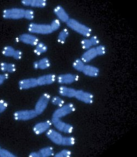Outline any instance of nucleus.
<instances>
[{
    "instance_id": "obj_1",
    "label": "nucleus",
    "mask_w": 137,
    "mask_h": 157,
    "mask_svg": "<svg viewBox=\"0 0 137 157\" xmlns=\"http://www.w3.org/2000/svg\"><path fill=\"white\" fill-rule=\"evenodd\" d=\"M66 24L70 29L85 37H88L91 35V29L75 19L70 18Z\"/></svg>"
},
{
    "instance_id": "obj_2",
    "label": "nucleus",
    "mask_w": 137,
    "mask_h": 157,
    "mask_svg": "<svg viewBox=\"0 0 137 157\" xmlns=\"http://www.w3.org/2000/svg\"><path fill=\"white\" fill-rule=\"evenodd\" d=\"M28 30L30 33L33 34L48 35L53 33L50 25L46 24L30 23L28 26Z\"/></svg>"
},
{
    "instance_id": "obj_3",
    "label": "nucleus",
    "mask_w": 137,
    "mask_h": 157,
    "mask_svg": "<svg viewBox=\"0 0 137 157\" xmlns=\"http://www.w3.org/2000/svg\"><path fill=\"white\" fill-rule=\"evenodd\" d=\"M37 116L34 109H24L15 112L13 113V118L17 121H28Z\"/></svg>"
},
{
    "instance_id": "obj_4",
    "label": "nucleus",
    "mask_w": 137,
    "mask_h": 157,
    "mask_svg": "<svg viewBox=\"0 0 137 157\" xmlns=\"http://www.w3.org/2000/svg\"><path fill=\"white\" fill-rule=\"evenodd\" d=\"M75 111V107L74 104L72 103H68L65 105L64 104L63 106L59 107L58 109L54 111L52 114V118L61 119L64 117L71 114Z\"/></svg>"
},
{
    "instance_id": "obj_5",
    "label": "nucleus",
    "mask_w": 137,
    "mask_h": 157,
    "mask_svg": "<svg viewBox=\"0 0 137 157\" xmlns=\"http://www.w3.org/2000/svg\"><path fill=\"white\" fill-rule=\"evenodd\" d=\"M25 10L19 8H13L5 10L3 12V17L5 19L19 20L24 18Z\"/></svg>"
},
{
    "instance_id": "obj_6",
    "label": "nucleus",
    "mask_w": 137,
    "mask_h": 157,
    "mask_svg": "<svg viewBox=\"0 0 137 157\" xmlns=\"http://www.w3.org/2000/svg\"><path fill=\"white\" fill-rule=\"evenodd\" d=\"M51 101V95L48 93L42 94L36 102L35 109L37 115L42 114L48 106L49 102Z\"/></svg>"
},
{
    "instance_id": "obj_7",
    "label": "nucleus",
    "mask_w": 137,
    "mask_h": 157,
    "mask_svg": "<svg viewBox=\"0 0 137 157\" xmlns=\"http://www.w3.org/2000/svg\"><path fill=\"white\" fill-rule=\"evenodd\" d=\"M51 122L52 125L59 132H62L68 134H71L73 132V126L71 124L63 122V121H61V119L52 118Z\"/></svg>"
},
{
    "instance_id": "obj_8",
    "label": "nucleus",
    "mask_w": 137,
    "mask_h": 157,
    "mask_svg": "<svg viewBox=\"0 0 137 157\" xmlns=\"http://www.w3.org/2000/svg\"><path fill=\"white\" fill-rule=\"evenodd\" d=\"M74 98L84 104H91L94 101V96L93 94L82 90H76V94Z\"/></svg>"
},
{
    "instance_id": "obj_9",
    "label": "nucleus",
    "mask_w": 137,
    "mask_h": 157,
    "mask_svg": "<svg viewBox=\"0 0 137 157\" xmlns=\"http://www.w3.org/2000/svg\"><path fill=\"white\" fill-rule=\"evenodd\" d=\"M79 79V76L74 74H62L57 77V81L60 84H70L77 81Z\"/></svg>"
},
{
    "instance_id": "obj_10",
    "label": "nucleus",
    "mask_w": 137,
    "mask_h": 157,
    "mask_svg": "<svg viewBox=\"0 0 137 157\" xmlns=\"http://www.w3.org/2000/svg\"><path fill=\"white\" fill-rule=\"evenodd\" d=\"M51 121L47 120L43 122H38L33 127V132L36 135H41L44 132H46L47 131L50 129L52 126Z\"/></svg>"
},
{
    "instance_id": "obj_11",
    "label": "nucleus",
    "mask_w": 137,
    "mask_h": 157,
    "mask_svg": "<svg viewBox=\"0 0 137 157\" xmlns=\"http://www.w3.org/2000/svg\"><path fill=\"white\" fill-rule=\"evenodd\" d=\"M46 136L51 142L57 145H61L63 136L62 135L56 130L49 129L46 132Z\"/></svg>"
},
{
    "instance_id": "obj_12",
    "label": "nucleus",
    "mask_w": 137,
    "mask_h": 157,
    "mask_svg": "<svg viewBox=\"0 0 137 157\" xmlns=\"http://www.w3.org/2000/svg\"><path fill=\"white\" fill-rule=\"evenodd\" d=\"M19 41L21 42L32 46H36L38 42V38L30 33H23L19 37Z\"/></svg>"
},
{
    "instance_id": "obj_13",
    "label": "nucleus",
    "mask_w": 137,
    "mask_h": 157,
    "mask_svg": "<svg viewBox=\"0 0 137 157\" xmlns=\"http://www.w3.org/2000/svg\"><path fill=\"white\" fill-rule=\"evenodd\" d=\"M37 86V78H35L22 79L18 83V86L21 90H28Z\"/></svg>"
},
{
    "instance_id": "obj_14",
    "label": "nucleus",
    "mask_w": 137,
    "mask_h": 157,
    "mask_svg": "<svg viewBox=\"0 0 137 157\" xmlns=\"http://www.w3.org/2000/svg\"><path fill=\"white\" fill-rule=\"evenodd\" d=\"M57 80V76L54 74H47L40 76L37 78L38 86H48L53 84Z\"/></svg>"
},
{
    "instance_id": "obj_15",
    "label": "nucleus",
    "mask_w": 137,
    "mask_h": 157,
    "mask_svg": "<svg viewBox=\"0 0 137 157\" xmlns=\"http://www.w3.org/2000/svg\"><path fill=\"white\" fill-rule=\"evenodd\" d=\"M53 11L55 15L58 18V19L61 22L66 23L70 19L66 10L61 6H56L54 8Z\"/></svg>"
},
{
    "instance_id": "obj_16",
    "label": "nucleus",
    "mask_w": 137,
    "mask_h": 157,
    "mask_svg": "<svg viewBox=\"0 0 137 157\" xmlns=\"http://www.w3.org/2000/svg\"><path fill=\"white\" fill-rule=\"evenodd\" d=\"M98 56L96 47H92L84 53L81 56V59L84 63H89Z\"/></svg>"
},
{
    "instance_id": "obj_17",
    "label": "nucleus",
    "mask_w": 137,
    "mask_h": 157,
    "mask_svg": "<svg viewBox=\"0 0 137 157\" xmlns=\"http://www.w3.org/2000/svg\"><path fill=\"white\" fill-rule=\"evenodd\" d=\"M82 72L85 76H88L91 77H96L99 76L100 74V70L99 68L96 66L85 65Z\"/></svg>"
},
{
    "instance_id": "obj_18",
    "label": "nucleus",
    "mask_w": 137,
    "mask_h": 157,
    "mask_svg": "<svg viewBox=\"0 0 137 157\" xmlns=\"http://www.w3.org/2000/svg\"><path fill=\"white\" fill-rule=\"evenodd\" d=\"M21 3L25 6L34 8H44L47 6L45 0H24Z\"/></svg>"
},
{
    "instance_id": "obj_19",
    "label": "nucleus",
    "mask_w": 137,
    "mask_h": 157,
    "mask_svg": "<svg viewBox=\"0 0 137 157\" xmlns=\"http://www.w3.org/2000/svg\"><path fill=\"white\" fill-rule=\"evenodd\" d=\"M58 92L61 96L66 97L68 98H72L75 96L76 90L66 86H61L59 88Z\"/></svg>"
},
{
    "instance_id": "obj_20",
    "label": "nucleus",
    "mask_w": 137,
    "mask_h": 157,
    "mask_svg": "<svg viewBox=\"0 0 137 157\" xmlns=\"http://www.w3.org/2000/svg\"><path fill=\"white\" fill-rule=\"evenodd\" d=\"M51 66V63L47 58H43L40 59L38 61L33 63V68L35 69L45 70L49 68Z\"/></svg>"
},
{
    "instance_id": "obj_21",
    "label": "nucleus",
    "mask_w": 137,
    "mask_h": 157,
    "mask_svg": "<svg viewBox=\"0 0 137 157\" xmlns=\"http://www.w3.org/2000/svg\"><path fill=\"white\" fill-rule=\"evenodd\" d=\"M0 69L3 73H13L16 71L15 64L3 62L0 63Z\"/></svg>"
},
{
    "instance_id": "obj_22",
    "label": "nucleus",
    "mask_w": 137,
    "mask_h": 157,
    "mask_svg": "<svg viewBox=\"0 0 137 157\" xmlns=\"http://www.w3.org/2000/svg\"><path fill=\"white\" fill-rule=\"evenodd\" d=\"M48 47L46 44L42 42H38V44L35 46L34 49V53L37 56H41L43 54L45 53L47 51Z\"/></svg>"
},
{
    "instance_id": "obj_23",
    "label": "nucleus",
    "mask_w": 137,
    "mask_h": 157,
    "mask_svg": "<svg viewBox=\"0 0 137 157\" xmlns=\"http://www.w3.org/2000/svg\"><path fill=\"white\" fill-rule=\"evenodd\" d=\"M40 157H51L54 155L53 148L51 146L43 147L39 151Z\"/></svg>"
},
{
    "instance_id": "obj_24",
    "label": "nucleus",
    "mask_w": 137,
    "mask_h": 157,
    "mask_svg": "<svg viewBox=\"0 0 137 157\" xmlns=\"http://www.w3.org/2000/svg\"><path fill=\"white\" fill-rule=\"evenodd\" d=\"M68 35H69V32L68 30L67 29H64L59 33L57 41L61 44H64L66 42Z\"/></svg>"
},
{
    "instance_id": "obj_25",
    "label": "nucleus",
    "mask_w": 137,
    "mask_h": 157,
    "mask_svg": "<svg viewBox=\"0 0 137 157\" xmlns=\"http://www.w3.org/2000/svg\"><path fill=\"white\" fill-rule=\"evenodd\" d=\"M76 140L74 137H63L61 145L64 146H72L75 144Z\"/></svg>"
},
{
    "instance_id": "obj_26",
    "label": "nucleus",
    "mask_w": 137,
    "mask_h": 157,
    "mask_svg": "<svg viewBox=\"0 0 137 157\" xmlns=\"http://www.w3.org/2000/svg\"><path fill=\"white\" fill-rule=\"evenodd\" d=\"M85 66V64L84 61L82 60L81 59H77L73 63L72 67L73 68L76 70V71L79 72H82L84 67Z\"/></svg>"
},
{
    "instance_id": "obj_27",
    "label": "nucleus",
    "mask_w": 137,
    "mask_h": 157,
    "mask_svg": "<svg viewBox=\"0 0 137 157\" xmlns=\"http://www.w3.org/2000/svg\"><path fill=\"white\" fill-rule=\"evenodd\" d=\"M15 49L12 46H8L3 49L2 53L6 57H13Z\"/></svg>"
},
{
    "instance_id": "obj_28",
    "label": "nucleus",
    "mask_w": 137,
    "mask_h": 157,
    "mask_svg": "<svg viewBox=\"0 0 137 157\" xmlns=\"http://www.w3.org/2000/svg\"><path fill=\"white\" fill-rule=\"evenodd\" d=\"M51 101L52 104L54 105V106H58V107L63 106L64 104V101L63 99H61V98L59 96H54L52 99H51Z\"/></svg>"
},
{
    "instance_id": "obj_29",
    "label": "nucleus",
    "mask_w": 137,
    "mask_h": 157,
    "mask_svg": "<svg viewBox=\"0 0 137 157\" xmlns=\"http://www.w3.org/2000/svg\"><path fill=\"white\" fill-rule=\"evenodd\" d=\"M61 21L58 20V19H54L53 21H52L51 22V24H49L51 26V29H52V30L53 32L59 30L60 28H61Z\"/></svg>"
},
{
    "instance_id": "obj_30",
    "label": "nucleus",
    "mask_w": 137,
    "mask_h": 157,
    "mask_svg": "<svg viewBox=\"0 0 137 157\" xmlns=\"http://www.w3.org/2000/svg\"><path fill=\"white\" fill-rule=\"evenodd\" d=\"M35 17V13L32 10H26L24 11V18H25L29 21L33 20Z\"/></svg>"
},
{
    "instance_id": "obj_31",
    "label": "nucleus",
    "mask_w": 137,
    "mask_h": 157,
    "mask_svg": "<svg viewBox=\"0 0 137 157\" xmlns=\"http://www.w3.org/2000/svg\"><path fill=\"white\" fill-rule=\"evenodd\" d=\"M71 155V152L68 150H61V151L58 152L56 153V155H54V157H69Z\"/></svg>"
},
{
    "instance_id": "obj_32",
    "label": "nucleus",
    "mask_w": 137,
    "mask_h": 157,
    "mask_svg": "<svg viewBox=\"0 0 137 157\" xmlns=\"http://www.w3.org/2000/svg\"><path fill=\"white\" fill-rule=\"evenodd\" d=\"M81 44L82 48H83L84 49H85V50H87V49H88L89 48H92L93 47L90 40L87 39V38L84 39V40H82Z\"/></svg>"
},
{
    "instance_id": "obj_33",
    "label": "nucleus",
    "mask_w": 137,
    "mask_h": 157,
    "mask_svg": "<svg viewBox=\"0 0 137 157\" xmlns=\"http://www.w3.org/2000/svg\"><path fill=\"white\" fill-rule=\"evenodd\" d=\"M16 155L13 153L6 149H1L0 151V157H14Z\"/></svg>"
},
{
    "instance_id": "obj_34",
    "label": "nucleus",
    "mask_w": 137,
    "mask_h": 157,
    "mask_svg": "<svg viewBox=\"0 0 137 157\" xmlns=\"http://www.w3.org/2000/svg\"><path fill=\"white\" fill-rule=\"evenodd\" d=\"M96 49L98 56H104L106 53V48L103 45H98L96 47Z\"/></svg>"
},
{
    "instance_id": "obj_35",
    "label": "nucleus",
    "mask_w": 137,
    "mask_h": 157,
    "mask_svg": "<svg viewBox=\"0 0 137 157\" xmlns=\"http://www.w3.org/2000/svg\"><path fill=\"white\" fill-rule=\"evenodd\" d=\"M7 107V102L5 100H0V113L5 111Z\"/></svg>"
},
{
    "instance_id": "obj_36",
    "label": "nucleus",
    "mask_w": 137,
    "mask_h": 157,
    "mask_svg": "<svg viewBox=\"0 0 137 157\" xmlns=\"http://www.w3.org/2000/svg\"><path fill=\"white\" fill-rule=\"evenodd\" d=\"M89 40L91 42L92 46H97L98 45H99V42H100L99 38H98V37L96 36H92L91 37L89 38Z\"/></svg>"
},
{
    "instance_id": "obj_37",
    "label": "nucleus",
    "mask_w": 137,
    "mask_h": 157,
    "mask_svg": "<svg viewBox=\"0 0 137 157\" xmlns=\"http://www.w3.org/2000/svg\"><path fill=\"white\" fill-rule=\"evenodd\" d=\"M22 56H23V53L22 51L20 50H15L12 58L15 60H20L22 58Z\"/></svg>"
},
{
    "instance_id": "obj_38",
    "label": "nucleus",
    "mask_w": 137,
    "mask_h": 157,
    "mask_svg": "<svg viewBox=\"0 0 137 157\" xmlns=\"http://www.w3.org/2000/svg\"><path fill=\"white\" fill-rule=\"evenodd\" d=\"M9 77L8 74L4 73L3 74H0V86L2 85L4 82Z\"/></svg>"
},
{
    "instance_id": "obj_39",
    "label": "nucleus",
    "mask_w": 137,
    "mask_h": 157,
    "mask_svg": "<svg viewBox=\"0 0 137 157\" xmlns=\"http://www.w3.org/2000/svg\"><path fill=\"white\" fill-rule=\"evenodd\" d=\"M29 157H40V155L39 152H33L30 153L29 155Z\"/></svg>"
},
{
    "instance_id": "obj_40",
    "label": "nucleus",
    "mask_w": 137,
    "mask_h": 157,
    "mask_svg": "<svg viewBox=\"0 0 137 157\" xmlns=\"http://www.w3.org/2000/svg\"><path fill=\"white\" fill-rule=\"evenodd\" d=\"M1 149H2V148H1V146H0V151L1 150Z\"/></svg>"
}]
</instances>
